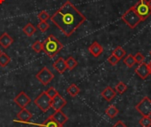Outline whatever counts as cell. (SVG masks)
<instances>
[{"label": "cell", "instance_id": "cell-1", "mask_svg": "<svg viewBox=\"0 0 151 127\" xmlns=\"http://www.w3.org/2000/svg\"><path fill=\"white\" fill-rule=\"evenodd\" d=\"M50 20L65 36H71L86 21V17L70 1H66Z\"/></svg>", "mask_w": 151, "mask_h": 127}, {"label": "cell", "instance_id": "cell-2", "mask_svg": "<svg viewBox=\"0 0 151 127\" xmlns=\"http://www.w3.org/2000/svg\"><path fill=\"white\" fill-rule=\"evenodd\" d=\"M64 45L53 35H50L42 43V51L50 57L54 58L62 49Z\"/></svg>", "mask_w": 151, "mask_h": 127}, {"label": "cell", "instance_id": "cell-3", "mask_svg": "<svg viewBox=\"0 0 151 127\" xmlns=\"http://www.w3.org/2000/svg\"><path fill=\"white\" fill-rule=\"evenodd\" d=\"M121 20L127 25H128V27H130L131 28H134L136 26H138V24H140L142 21L141 17L136 12V11L134 9V6H132L130 9H128L122 15Z\"/></svg>", "mask_w": 151, "mask_h": 127}, {"label": "cell", "instance_id": "cell-4", "mask_svg": "<svg viewBox=\"0 0 151 127\" xmlns=\"http://www.w3.org/2000/svg\"><path fill=\"white\" fill-rule=\"evenodd\" d=\"M34 103L42 112H47L51 108V99L48 96L45 91L40 93L35 100H34Z\"/></svg>", "mask_w": 151, "mask_h": 127}, {"label": "cell", "instance_id": "cell-5", "mask_svg": "<svg viewBox=\"0 0 151 127\" xmlns=\"http://www.w3.org/2000/svg\"><path fill=\"white\" fill-rule=\"evenodd\" d=\"M134 6V9L136 11V12L138 13V15L142 20V21L145 20L146 19H148L149 16L151 14L150 9L146 0H140Z\"/></svg>", "mask_w": 151, "mask_h": 127}, {"label": "cell", "instance_id": "cell-6", "mask_svg": "<svg viewBox=\"0 0 151 127\" xmlns=\"http://www.w3.org/2000/svg\"><path fill=\"white\" fill-rule=\"evenodd\" d=\"M135 109L142 116V117H150L151 116V100L149 97H144L141 102H139Z\"/></svg>", "mask_w": 151, "mask_h": 127}, {"label": "cell", "instance_id": "cell-7", "mask_svg": "<svg viewBox=\"0 0 151 127\" xmlns=\"http://www.w3.org/2000/svg\"><path fill=\"white\" fill-rule=\"evenodd\" d=\"M35 77L40 83H42L43 85H47L53 80L54 74L47 67H44L36 74Z\"/></svg>", "mask_w": 151, "mask_h": 127}, {"label": "cell", "instance_id": "cell-8", "mask_svg": "<svg viewBox=\"0 0 151 127\" xmlns=\"http://www.w3.org/2000/svg\"><path fill=\"white\" fill-rule=\"evenodd\" d=\"M13 101L20 108V109H24L26 108L30 102H31V98L28 97L25 92H20L13 100Z\"/></svg>", "mask_w": 151, "mask_h": 127}, {"label": "cell", "instance_id": "cell-9", "mask_svg": "<svg viewBox=\"0 0 151 127\" xmlns=\"http://www.w3.org/2000/svg\"><path fill=\"white\" fill-rule=\"evenodd\" d=\"M66 100L64 99L59 93H58L53 99H51V108L54 109V111L61 110L66 105Z\"/></svg>", "mask_w": 151, "mask_h": 127}, {"label": "cell", "instance_id": "cell-10", "mask_svg": "<svg viewBox=\"0 0 151 127\" xmlns=\"http://www.w3.org/2000/svg\"><path fill=\"white\" fill-rule=\"evenodd\" d=\"M52 119L60 127L64 126V125L68 121V118L67 116L61 110H57L55 111L51 116Z\"/></svg>", "mask_w": 151, "mask_h": 127}, {"label": "cell", "instance_id": "cell-11", "mask_svg": "<svg viewBox=\"0 0 151 127\" xmlns=\"http://www.w3.org/2000/svg\"><path fill=\"white\" fill-rule=\"evenodd\" d=\"M135 72L142 79H146L150 75L149 68H148V64L145 63L144 61L139 64V66L135 69Z\"/></svg>", "mask_w": 151, "mask_h": 127}, {"label": "cell", "instance_id": "cell-12", "mask_svg": "<svg viewBox=\"0 0 151 127\" xmlns=\"http://www.w3.org/2000/svg\"><path fill=\"white\" fill-rule=\"evenodd\" d=\"M13 43V38L6 32L0 36V45L4 48H9Z\"/></svg>", "mask_w": 151, "mask_h": 127}, {"label": "cell", "instance_id": "cell-13", "mask_svg": "<svg viewBox=\"0 0 151 127\" xmlns=\"http://www.w3.org/2000/svg\"><path fill=\"white\" fill-rule=\"evenodd\" d=\"M88 51H89V53H90L94 57L96 58V57H99V56L103 53L104 48H103V46H102L99 43L94 42V43L89 46Z\"/></svg>", "mask_w": 151, "mask_h": 127}, {"label": "cell", "instance_id": "cell-14", "mask_svg": "<svg viewBox=\"0 0 151 127\" xmlns=\"http://www.w3.org/2000/svg\"><path fill=\"white\" fill-rule=\"evenodd\" d=\"M53 68L60 74H63L66 69V63H65V60H64L63 58H59L54 63H53Z\"/></svg>", "mask_w": 151, "mask_h": 127}, {"label": "cell", "instance_id": "cell-15", "mask_svg": "<svg viewBox=\"0 0 151 127\" xmlns=\"http://www.w3.org/2000/svg\"><path fill=\"white\" fill-rule=\"evenodd\" d=\"M32 117H33L32 113H31L29 110H27L26 108L21 109V110H20V111L18 113V115H17L18 119H19V121L25 122V123H27V121H29V120L32 118Z\"/></svg>", "mask_w": 151, "mask_h": 127}, {"label": "cell", "instance_id": "cell-16", "mask_svg": "<svg viewBox=\"0 0 151 127\" xmlns=\"http://www.w3.org/2000/svg\"><path fill=\"white\" fill-rule=\"evenodd\" d=\"M102 96L107 101H111L113 100V98L116 96V92L114 89H112L110 86H107L103 92H102Z\"/></svg>", "mask_w": 151, "mask_h": 127}, {"label": "cell", "instance_id": "cell-17", "mask_svg": "<svg viewBox=\"0 0 151 127\" xmlns=\"http://www.w3.org/2000/svg\"><path fill=\"white\" fill-rule=\"evenodd\" d=\"M36 31L35 27L32 24V23H27L24 28H23V32L27 36H32Z\"/></svg>", "mask_w": 151, "mask_h": 127}, {"label": "cell", "instance_id": "cell-18", "mask_svg": "<svg viewBox=\"0 0 151 127\" xmlns=\"http://www.w3.org/2000/svg\"><path fill=\"white\" fill-rule=\"evenodd\" d=\"M81 90L78 87V85H76L75 84H72L71 85H69V87L67 88V93L71 97H75L80 93Z\"/></svg>", "mask_w": 151, "mask_h": 127}, {"label": "cell", "instance_id": "cell-19", "mask_svg": "<svg viewBox=\"0 0 151 127\" xmlns=\"http://www.w3.org/2000/svg\"><path fill=\"white\" fill-rule=\"evenodd\" d=\"M11 62V57L5 53H0V67L4 68Z\"/></svg>", "mask_w": 151, "mask_h": 127}, {"label": "cell", "instance_id": "cell-20", "mask_svg": "<svg viewBox=\"0 0 151 127\" xmlns=\"http://www.w3.org/2000/svg\"><path fill=\"white\" fill-rule=\"evenodd\" d=\"M105 114H106L109 118H114L116 116H118V114H119V109H117V107H116V106H114V105H111V106H109V108L106 109Z\"/></svg>", "mask_w": 151, "mask_h": 127}, {"label": "cell", "instance_id": "cell-21", "mask_svg": "<svg viewBox=\"0 0 151 127\" xmlns=\"http://www.w3.org/2000/svg\"><path fill=\"white\" fill-rule=\"evenodd\" d=\"M112 54L113 55H115L119 61L120 60H122L125 56H126V54H127V52L124 50V48L123 47H121V46H118L117 48H115V50L112 52Z\"/></svg>", "mask_w": 151, "mask_h": 127}, {"label": "cell", "instance_id": "cell-22", "mask_svg": "<svg viewBox=\"0 0 151 127\" xmlns=\"http://www.w3.org/2000/svg\"><path fill=\"white\" fill-rule=\"evenodd\" d=\"M37 126L39 127H60L53 119L50 116L42 125H37Z\"/></svg>", "mask_w": 151, "mask_h": 127}, {"label": "cell", "instance_id": "cell-23", "mask_svg": "<svg viewBox=\"0 0 151 127\" xmlns=\"http://www.w3.org/2000/svg\"><path fill=\"white\" fill-rule=\"evenodd\" d=\"M124 62L125 64L128 67V68H133L136 61H135V59H134V56L132 55V54H128L125 59H124Z\"/></svg>", "mask_w": 151, "mask_h": 127}, {"label": "cell", "instance_id": "cell-24", "mask_svg": "<svg viewBox=\"0 0 151 127\" xmlns=\"http://www.w3.org/2000/svg\"><path fill=\"white\" fill-rule=\"evenodd\" d=\"M65 63H66V67L69 70H73L77 65L78 62L77 61L73 58V57H69L65 60Z\"/></svg>", "mask_w": 151, "mask_h": 127}, {"label": "cell", "instance_id": "cell-25", "mask_svg": "<svg viewBox=\"0 0 151 127\" xmlns=\"http://www.w3.org/2000/svg\"><path fill=\"white\" fill-rule=\"evenodd\" d=\"M115 89H116V91H117L119 93L121 94V93H124L127 90V85L125 83H123V82H119L118 85H116Z\"/></svg>", "mask_w": 151, "mask_h": 127}, {"label": "cell", "instance_id": "cell-26", "mask_svg": "<svg viewBox=\"0 0 151 127\" xmlns=\"http://www.w3.org/2000/svg\"><path fill=\"white\" fill-rule=\"evenodd\" d=\"M37 28L41 32L44 33V32H46L50 28V25H49V23L47 21H40L38 23V25H37Z\"/></svg>", "mask_w": 151, "mask_h": 127}, {"label": "cell", "instance_id": "cell-27", "mask_svg": "<svg viewBox=\"0 0 151 127\" xmlns=\"http://www.w3.org/2000/svg\"><path fill=\"white\" fill-rule=\"evenodd\" d=\"M32 49L35 53H39L42 51V43H41L39 40L35 41L33 45H32Z\"/></svg>", "mask_w": 151, "mask_h": 127}, {"label": "cell", "instance_id": "cell-28", "mask_svg": "<svg viewBox=\"0 0 151 127\" xmlns=\"http://www.w3.org/2000/svg\"><path fill=\"white\" fill-rule=\"evenodd\" d=\"M140 125L142 127H150L151 126V118L150 117H142V118L140 119Z\"/></svg>", "mask_w": 151, "mask_h": 127}, {"label": "cell", "instance_id": "cell-29", "mask_svg": "<svg viewBox=\"0 0 151 127\" xmlns=\"http://www.w3.org/2000/svg\"><path fill=\"white\" fill-rule=\"evenodd\" d=\"M45 92H46V93L48 94V96H49L50 99H53L58 93H59L53 86H50V87L47 91H45Z\"/></svg>", "mask_w": 151, "mask_h": 127}, {"label": "cell", "instance_id": "cell-30", "mask_svg": "<svg viewBox=\"0 0 151 127\" xmlns=\"http://www.w3.org/2000/svg\"><path fill=\"white\" fill-rule=\"evenodd\" d=\"M50 18V14L46 11H42L38 13V19L41 21H46Z\"/></svg>", "mask_w": 151, "mask_h": 127}, {"label": "cell", "instance_id": "cell-31", "mask_svg": "<svg viewBox=\"0 0 151 127\" xmlns=\"http://www.w3.org/2000/svg\"><path fill=\"white\" fill-rule=\"evenodd\" d=\"M108 61H109V63L111 64V65H112V66H115V65H117L118 63H119V60L115 56V55H113V54H111L109 58H108Z\"/></svg>", "mask_w": 151, "mask_h": 127}, {"label": "cell", "instance_id": "cell-32", "mask_svg": "<svg viewBox=\"0 0 151 127\" xmlns=\"http://www.w3.org/2000/svg\"><path fill=\"white\" fill-rule=\"evenodd\" d=\"M134 59H135L136 63H138V64H140V63L144 61V56H143V54L142 53H137L134 55Z\"/></svg>", "mask_w": 151, "mask_h": 127}, {"label": "cell", "instance_id": "cell-33", "mask_svg": "<svg viewBox=\"0 0 151 127\" xmlns=\"http://www.w3.org/2000/svg\"><path fill=\"white\" fill-rule=\"evenodd\" d=\"M112 127H127V126H126V125H125L121 120H119V122H117V123H116V124H115V125H114Z\"/></svg>", "mask_w": 151, "mask_h": 127}, {"label": "cell", "instance_id": "cell-34", "mask_svg": "<svg viewBox=\"0 0 151 127\" xmlns=\"http://www.w3.org/2000/svg\"><path fill=\"white\" fill-rule=\"evenodd\" d=\"M148 68H149V70H150V74L151 75V61L148 64Z\"/></svg>", "mask_w": 151, "mask_h": 127}, {"label": "cell", "instance_id": "cell-35", "mask_svg": "<svg viewBox=\"0 0 151 127\" xmlns=\"http://www.w3.org/2000/svg\"><path fill=\"white\" fill-rule=\"evenodd\" d=\"M147 3H148V5H149V7H150V9L151 11V0H148Z\"/></svg>", "mask_w": 151, "mask_h": 127}, {"label": "cell", "instance_id": "cell-36", "mask_svg": "<svg viewBox=\"0 0 151 127\" xmlns=\"http://www.w3.org/2000/svg\"><path fill=\"white\" fill-rule=\"evenodd\" d=\"M2 53V52H1V50H0V53Z\"/></svg>", "mask_w": 151, "mask_h": 127}, {"label": "cell", "instance_id": "cell-37", "mask_svg": "<svg viewBox=\"0 0 151 127\" xmlns=\"http://www.w3.org/2000/svg\"><path fill=\"white\" fill-rule=\"evenodd\" d=\"M150 54H151V51H150Z\"/></svg>", "mask_w": 151, "mask_h": 127}]
</instances>
